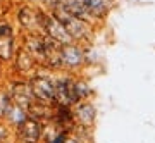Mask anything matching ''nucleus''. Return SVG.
<instances>
[{"instance_id":"obj_1","label":"nucleus","mask_w":155,"mask_h":143,"mask_svg":"<svg viewBox=\"0 0 155 143\" xmlns=\"http://www.w3.org/2000/svg\"><path fill=\"white\" fill-rule=\"evenodd\" d=\"M109 7V0H67L66 9L78 17H84L86 14L104 16Z\"/></svg>"},{"instance_id":"obj_2","label":"nucleus","mask_w":155,"mask_h":143,"mask_svg":"<svg viewBox=\"0 0 155 143\" xmlns=\"http://www.w3.org/2000/svg\"><path fill=\"white\" fill-rule=\"evenodd\" d=\"M55 19L66 28V31L69 33L71 38H83L86 35V26L78 16H74L72 12L66 9V5L55 7Z\"/></svg>"},{"instance_id":"obj_3","label":"nucleus","mask_w":155,"mask_h":143,"mask_svg":"<svg viewBox=\"0 0 155 143\" xmlns=\"http://www.w3.org/2000/svg\"><path fill=\"white\" fill-rule=\"evenodd\" d=\"M40 24L43 26L45 33L48 35V38L55 40L59 43H69V42H71V36H69V33L66 31V28L62 26L55 17L40 14Z\"/></svg>"},{"instance_id":"obj_4","label":"nucleus","mask_w":155,"mask_h":143,"mask_svg":"<svg viewBox=\"0 0 155 143\" xmlns=\"http://www.w3.org/2000/svg\"><path fill=\"white\" fill-rule=\"evenodd\" d=\"M54 100H55L59 105L62 107H69L71 104H76L79 100V93H78V86L69 79H64L55 86V95H54Z\"/></svg>"},{"instance_id":"obj_5","label":"nucleus","mask_w":155,"mask_h":143,"mask_svg":"<svg viewBox=\"0 0 155 143\" xmlns=\"http://www.w3.org/2000/svg\"><path fill=\"white\" fill-rule=\"evenodd\" d=\"M29 88L33 91V95L41 102H52L54 100V95H55V86L47 79V78L36 76L31 79V85Z\"/></svg>"},{"instance_id":"obj_6","label":"nucleus","mask_w":155,"mask_h":143,"mask_svg":"<svg viewBox=\"0 0 155 143\" xmlns=\"http://www.w3.org/2000/svg\"><path fill=\"white\" fill-rule=\"evenodd\" d=\"M17 135L24 143H36L41 135V126L35 119H22L17 126Z\"/></svg>"},{"instance_id":"obj_7","label":"nucleus","mask_w":155,"mask_h":143,"mask_svg":"<svg viewBox=\"0 0 155 143\" xmlns=\"http://www.w3.org/2000/svg\"><path fill=\"white\" fill-rule=\"evenodd\" d=\"M12 100L19 107H28L33 102V91H31V88L28 85L17 83V85L12 86Z\"/></svg>"},{"instance_id":"obj_8","label":"nucleus","mask_w":155,"mask_h":143,"mask_svg":"<svg viewBox=\"0 0 155 143\" xmlns=\"http://www.w3.org/2000/svg\"><path fill=\"white\" fill-rule=\"evenodd\" d=\"M83 62V54L81 50L72 47V45H66L61 48V64H66V66H79Z\"/></svg>"},{"instance_id":"obj_9","label":"nucleus","mask_w":155,"mask_h":143,"mask_svg":"<svg viewBox=\"0 0 155 143\" xmlns=\"http://www.w3.org/2000/svg\"><path fill=\"white\" fill-rule=\"evenodd\" d=\"M12 55V31L9 26H0V59H9Z\"/></svg>"},{"instance_id":"obj_10","label":"nucleus","mask_w":155,"mask_h":143,"mask_svg":"<svg viewBox=\"0 0 155 143\" xmlns=\"http://www.w3.org/2000/svg\"><path fill=\"white\" fill-rule=\"evenodd\" d=\"M45 138H47V143H64L66 140V129L62 124L59 122H54V124H50L47 128V131H45Z\"/></svg>"},{"instance_id":"obj_11","label":"nucleus","mask_w":155,"mask_h":143,"mask_svg":"<svg viewBox=\"0 0 155 143\" xmlns=\"http://www.w3.org/2000/svg\"><path fill=\"white\" fill-rule=\"evenodd\" d=\"M76 117L83 122V124H91V122H93V117H95V109L90 104H84L78 109Z\"/></svg>"},{"instance_id":"obj_12","label":"nucleus","mask_w":155,"mask_h":143,"mask_svg":"<svg viewBox=\"0 0 155 143\" xmlns=\"http://www.w3.org/2000/svg\"><path fill=\"white\" fill-rule=\"evenodd\" d=\"M19 19H21V22L26 28H33L35 24H38L40 22V14H35L31 9L24 7V9L21 11V14H19Z\"/></svg>"},{"instance_id":"obj_13","label":"nucleus","mask_w":155,"mask_h":143,"mask_svg":"<svg viewBox=\"0 0 155 143\" xmlns=\"http://www.w3.org/2000/svg\"><path fill=\"white\" fill-rule=\"evenodd\" d=\"M31 66H33V57H31L28 52L21 50L19 55H17V67H19L21 71H28V69H31Z\"/></svg>"},{"instance_id":"obj_14","label":"nucleus","mask_w":155,"mask_h":143,"mask_svg":"<svg viewBox=\"0 0 155 143\" xmlns=\"http://www.w3.org/2000/svg\"><path fill=\"white\" fill-rule=\"evenodd\" d=\"M5 138H7V129L4 128V124H0V143L4 141Z\"/></svg>"},{"instance_id":"obj_15","label":"nucleus","mask_w":155,"mask_h":143,"mask_svg":"<svg viewBox=\"0 0 155 143\" xmlns=\"http://www.w3.org/2000/svg\"><path fill=\"white\" fill-rule=\"evenodd\" d=\"M64 143H78V141H76V140H67V138H66V140H64Z\"/></svg>"}]
</instances>
